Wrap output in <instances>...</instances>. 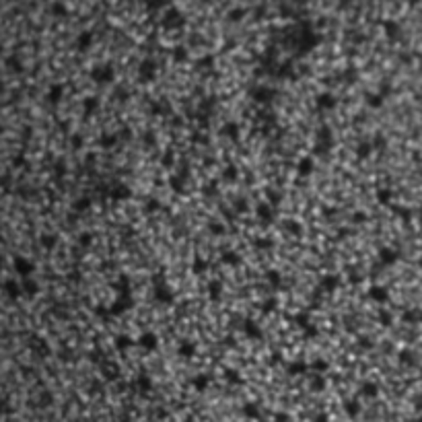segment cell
Wrapping results in <instances>:
<instances>
[{
  "mask_svg": "<svg viewBox=\"0 0 422 422\" xmlns=\"http://www.w3.org/2000/svg\"><path fill=\"white\" fill-rule=\"evenodd\" d=\"M334 144V136H332V130L330 128H319L317 132V144H315V153L317 155H323L328 153Z\"/></svg>",
  "mask_w": 422,
  "mask_h": 422,
  "instance_id": "obj_1",
  "label": "cell"
},
{
  "mask_svg": "<svg viewBox=\"0 0 422 422\" xmlns=\"http://www.w3.org/2000/svg\"><path fill=\"white\" fill-rule=\"evenodd\" d=\"M91 79L99 84H105V83H112L113 81V68L110 64H103V66H95L91 70Z\"/></svg>",
  "mask_w": 422,
  "mask_h": 422,
  "instance_id": "obj_2",
  "label": "cell"
},
{
  "mask_svg": "<svg viewBox=\"0 0 422 422\" xmlns=\"http://www.w3.org/2000/svg\"><path fill=\"white\" fill-rule=\"evenodd\" d=\"M397 259H399V252L395 250V247L385 245V247H381V250H379V262H381V266H394Z\"/></svg>",
  "mask_w": 422,
  "mask_h": 422,
  "instance_id": "obj_3",
  "label": "cell"
},
{
  "mask_svg": "<svg viewBox=\"0 0 422 422\" xmlns=\"http://www.w3.org/2000/svg\"><path fill=\"white\" fill-rule=\"evenodd\" d=\"M15 270H17V272L23 276V278H29L31 274H33L35 266H33V262H29L27 257H17V259H15Z\"/></svg>",
  "mask_w": 422,
  "mask_h": 422,
  "instance_id": "obj_4",
  "label": "cell"
},
{
  "mask_svg": "<svg viewBox=\"0 0 422 422\" xmlns=\"http://www.w3.org/2000/svg\"><path fill=\"white\" fill-rule=\"evenodd\" d=\"M136 344L140 346V348H144V350H155L157 344H159V338H157V334H153V332H144L142 336L136 340Z\"/></svg>",
  "mask_w": 422,
  "mask_h": 422,
  "instance_id": "obj_5",
  "label": "cell"
},
{
  "mask_svg": "<svg viewBox=\"0 0 422 422\" xmlns=\"http://www.w3.org/2000/svg\"><path fill=\"white\" fill-rule=\"evenodd\" d=\"M155 295H157V299H159L161 303H165V305H171L173 299H175V297H173V293H171V288L163 282V280H161V286H159V284L155 286Z\"/></svg>",
  "mask_w": 422,
  "mask_h": 422,
  "instance_id": "obj_6",
  "label": "cell"
},
{
  "mask_svg": "<svg viewBox=\"0 0 422 422\" xmlns=\"http://www.w3.org/2000/svg\"><path fill=\"white\" fill-rule=\"evenodd\" d=\"M369 297H371V301H375V303H387V301H389V290H387L385 286L375 284V286L369 288Z\"/></svg>",
  "mask_w": 422,
  "mask_h": 422,
  "instance_id": "obj_7",
  "label": "cell"
},
{
  "mask_svg": "<svg viewBox=\"0 0 422 422\" xmlns=\"http://www.w3.org/2000/svg\"><path fill=\"white\" fill-rule=\"evenodd\" d=\"M243 334L247 338H252V340H262V330L257 328V323L255 321H252V319H247L245 323H243Z\"/></svg>",
  "mask_w": 422,
  "mask_h": 422,
  "instance_id": "obj_8",
  "label": "cell"
},
{
  "mask_svg": "<svg viewBox=\"0 0 422 422\" xmlns=\"http://www.w3.org/2000/svg\"><path fill=\"white\" fill-rule=\"evenodd\" d=\"M313 169H315V163H313L311 157H303L299 163H297V171H299L301 177H309L311 173H313Z\"/></svg>",
  "mask_w": 422,
  "mask_h": 422,
  "instance_id": "obj_9",
  "label": "cell"
},
{
  "mask_svg": "<svg viewBox=\"0 0 422 422\" xmlns=\"http://www.w3.org/2000/svg\"><path fill=\"white\" fill-rule=\"evenodd\" d=\"M317 107L319 110H334L336 107V97L332 93H321L317 97Z\"/></svg>",
  "mask_w": 422,
  "mask_h": 422,
  "instance_id": "obj_10",
  "label": "cell"
},
{
  "mask_svg": "<svg viewBox=\"0 0 422 422\" xmlns=\"http://www.w3.org/2000/svg\"><path fill=\"white\" fill-rule=\"evenodd\" d=\"M377 394H379V385H377L375 381H365V383H361V395H363V397L373 399V397H377Z\"/></svg>",
  "mask_w": 422,
  "mask_h": 422,
  "instance_id": "obj_11",
  "label": "cell"
},
{
  "mask_svg": "<svg viewBox=\"0 0 422 422\" xmlns=\"http://www.w3.org/2000/svg\"><path fill=\"white\" fill-rule=\"evenodd\" d=\"M155 72H157V64L153 60H144L142 64H140V77H142V79L150 81V79L155 77Z\"/></svg>",
  "mask_w": 422,
  "mask_h": 422,
  "instance_id": "obj_12",
  "label": "cell"
},
{
  "mask_svg": "<svg viewBox=\"0 0 422 422\" xmlns=\"http://www.w3.org/2000/svg\"><path fill=\"white\" fill-rule=\"evenodd\" d=\"M344 412L348 418H356L361 414V402L359 399H346L344 402Z\"/></svg>",
  "mask_w": 422,
  "mask_h": 422,
  "instance_id": "obj_13",
  "label": "cell"
},
{
  "mask_svg": "<svg viewBox=\"0 0 422 422\" xmlns=\"http://www.w3.org/2000/svg\"><path fill=\"white\" fill-rule=\"evenodd\" d=\"M272 97H274V91H272V89H268V86H259V89H255V91H253V99H255V101H259V103H268V101H272Z\"/></svg>",
  "mask_w": 422,
  "mask_h": 422,
  "instance_id": "obj_14",
  "label": "cell"
},
{
  "mask_svg": "<svg viewBox=\"0 0 422 422\" xmlns=\"http://www.w3.org/2000/svg\"><path fill=\"white\" fill-rule=\"evenodd\" d=\"M177 354L181 359H192L194 354H196V346H194L190 340H183L179 346H177Z\"/></svg>",
  "mask_w": 422,
  "mask_h": 422,
  "instance_id": "obj_15",
  "label": "cell"
},
{
  "mask_svg": "<svg viewBox=\"0 0 422 422\" xmlns=\"http://www.w3.org/2000/svg\"><path fill=\"white\" fill-rule=\"evenodd\" d=\"M21 290H23V293H27V295H31V297H33V295H37V290H39V284L35 282L33 278L29 276V278H23V284H21Z\"/></svg>",
  "mask_w": 422,
  "mask_h": 422,
  "instance_id": "obj_16",
  "label": "cell"
},
{
  "mask_svg": "<svg viewBox=\"0 0 422 422\" xmlns=\"http://www.w3.org/2000/svg\"><path fill=\"white\" fill-rule=\"evenodd\" d=\"M257 216H259V221H264V223H272L274 221V212H272V208H270L268 204H259L257 206Z\"/></svg>",
  "mask_w": 422,
  "mask_h": 422,
  "instance_id": "obj_17",
  "label": "cell"
},
{
  "mask_svg": "<svg viewBox=\"0 0 422 422\" xmlns=\"http://www.w3.org/2000/svg\"><path fill=\"white\" fill-rule=\"evenodd\" d=\"M309 387L313 389V392H323V389H326V377L323 375H313L309 379Z\"/></svg>",
  "mask_w": 422,
  "mask_h": 422,
  "instance_id": "obj_18",
  "label": "cell"
},
{
  "mask_svg": "<svg viewBox=\"0 0 422 422\" xmlns=\"http://www.w3.org/2000/svg\"><path fill=\"white\" fill-rule=\"evenodd\" d=\"M385 103V97H381L379 93H371L366 95V105L373 107V110H379V107Z\"/></svg>",
  "mask_w": 422,
  "mask_h": 422,
  "instance_id": "obj_19",
  "label": "cell"
},
{
  "mask_svg": "<svg viewBox=\"0 0 422 422\" xmlns=\"http://www.w3.org/2000/svg\"><path fill=\"white\" fill-rule=\"evenodd\" d=\"M223 134H225L226 138H231V140H237V138H239V126L233 124V122L225 124V126H223Z\"/></svg>",
  "mask_w": 422,
  "mask_h": 422,
  "instance_id": "obj_20",
  "label": "cell"
},
{
  "mask_svg": "<svg viewBox=\"0 0 422 422\" xmlns=\"http://www.w3.org/2000/svg\"><path fill=\"white\" fill-rule=\"evenodd\" d=\"M134 344H136V342L130 338V336H126V334H124V336H117V338H115V348L122 350V352H124L126 348H132Z\"/></svg>",
  "mask_w": 422,
  "mask_h": 422,
  "instance_id": "obj_21",
  "label": "cell"
},
{
  "mask_svg": "<svg viewBox=\"0 0 422 422\" xmlns=\"http://www.w3.org/2000/svg\"><path fill=\"white\" fill-rule=\"evenodd\" d=\"M385 27V33H387V37L389 39H395L397 35H399V31H402V27H399L395 21H387V23L383 25Z\"/></svg>",
  "mask_w": 422,
  "mask_h": 422,
  "instance_id": "obj_22",
  "label": "cell"
},
{
  "mask_svg": "<svg viewBox=\"0 0 422 422\" xmlns=\"http://www.w3.org/2000/svg\"><path fill=\"white\" fill-rule=\"evenodd\" d=\"M208 293H210V297H212L214 301H219V299H221V293H223V282H221V280H210V284H208Z\"/></svg>",
  "mask_w": 422,
  "mask_h": 422,
  "instance_id": "obj_23",
  "label": "cell"
},
{
  "mask_svg": "<svg viewBox=\"0 0 422 422\" xmlns=\"http://www.w3.org/2000/svg\"><path fill=\"white\" fill-rule=\"evenodd\" d=\"M4 290L8 293V297H13V299H19L21 295H23V290H21V286L15 282V280H8V282L4 284Z\"/></svg>",
  "mask_w": 422,
  "mask_h": 422,
  "instance_id": "obj_24",
  "label": "cell"
},
{
  "mask_svg": "<svg viewBox=\"0 0 422 422\" xmlns=\"http://www.w3.org/2000/svg\"><path fill=\"white\" fill-rule=\"evenodd\" d=\"M83 107H84V113H95V110L99 107V99L97 97H84Z\"/></svg>",
  "mask_w": 422,
  "mask_h": 422,
  "instance_id": "obj_25",
  "label": "cell"
},
{
  "mask_svg": "<svg viewBox=\"0 0 422 422\" xmlns=\"http://www.w3.org/2000/svg\"><path fill=\"white\" fill-rule=\"evenodd\" d=\"M62 95H64V86H62V84H54L52 89H50V93H48V97H50L52 103H58V101L62 99Z\"/></svg>",
  "mask_w": 422,
  "mask_h": 422,
  "instance_id": "obj_26",
  "label": "cell"
},
{
  "mask_svg": "<svg viewBox=\"0 0 422 422\" xmlns=\"http://www.w3.org/2000/svg\"><path fill=\"white\" fill-rule=\"evenodd\" d=\"M91 41H93V35L86 31V33H81L79 35V39H77V46H79V50H89L91 48Z\"/></svg>",
  "mask_w": 422,
  "mask_h": 422,
  "instance_id": "obj_27",
  "label": "cell"
},
{
  "mask_svg": "<svg viewBox=\"0 0 422 422\" xmlns=\"http://www.w3.org/2000/svg\"><path fill=\"white\" fill-rule=\"evenodd\" d=\"M194 387L198 389V392H204L208 385H210V377H206V375H198V377H194Z\"/></svg>",
  "mask_w": 422,
  "mask_h": 422,
  "instance_id": "obj_28",
  "label": "cell"
},
{
  "mask_svg": "<svg viewBox=\"0 0 422 422\" xmlns=\"http://www.w3.org/2000/svg\"><path fill=\"white\" fill-rule=\"evenodd\" d=\"M371 153H373L371 142H361L359 146H356V157H359V159H366Z\"/></svg>",
  "mask_w": 422,
  "mask_h": 422,
  "instance_id": "obj_29",
  "label": "cell"
},
{
  "mask_svg": "<svg viewBox=\"0 0 422 422\" xmlns=\"http://www.w3.org/2000/svg\"><path fill=\"white\" fill-rule=\"evenodd\" d=\"M243 416H245V418H250V420L259 418V410H257V406H255V404H245V406H243Z\"/></svg>",
  "mask_w": 422,
  "mask_h": 422,
  "instance_id": "obj_30",
  "label": "cell"
},
{
  "mask_svg": "<svg viewBox=\"0 0 422 422\" xmlns=\"http://www.w3.org/2000/svg\"><path fill=\"white\" fill-rule=\"evenodd\" d=\"M307 369H309L307 363H293V365H288V373L290 375H301V373H305Z\"/></svg>",
  "mask_w": 422,
  "mask_h": 422,
  "instance_id": "obj_31",
  "label": "cell"
},
{
  "mask_svg": "<svg viewBox=\"0 0 422 422\" xmlns=\"http://www.w3.org/2000/svg\"><path fill=\"white\" fill-rule=\"evenodd\" d=\"M138 387H140V392H150L153 389V381H150V377H146V375H140L138 377Z\"/></svg>",
  "mask_w": 422,
  "mask_h": 422,
  "instance_id": "obj_32",
  "label": "cell"
},
{
  "mask_svg": "<svg viewBox=\"0 0 422 422\" xmlns=\"http://www.w3.org/2000/svg\"><path fill=\"white\" fill-rule=\"evenodd\" d=\"M377 202L383 204V206L392 204V192H389V190H379V192H377Z\"/></svg>",
  "mask_w": 422,
  "mask_h": 422,
  "instance_id": "obj_33",
  "label": "cell"
},
{
  "mask_svg": "<svg viewBox=\"0 0 422 422\" xmlns=\"http://www.w3.org/2000/svg\"><path fill=\"white\" fill-rule=\"evenodd\" d=\"M130 188H126V186H117L115 190H113V198L115 200H126V198H130Z\"/></svg>",
  "mask_w": 422,
  "mask_h": 422,
  "instance_id": "obj_34",
  "label": "cell"
},
{
  "mask_svg": "<svg viewBox=\"0 0 422 422\" xmlns=\"http://www.w3.org/2000/svg\"><path fill=\"white\" fill-rule=\"evenodd\" d=\"M223 259H225V262H226V264H229V266H237V264H239V262H241V257H239V253H235V252H226V253L223 255Z\"/></svg>",
  "mask_w": 422,
  "mask_h": 422,
  "instance_id": "obj_35",
  "label": "cell"
},
{
  "mask_svg": "<svg viewBox=\"0 0 422 422\" xmlns=\"http://www.w3.org/2000/svg\"><path fill=\"white\" fill-rule=\"evenodd\" d=\"M311 369H313V371H317V375H321V373H326V371H328V363L323 361V359H317V361H313V363H311Z\"/></svg>",
  "mask_w": 422,
  "mask_h": 422,
  "instance_id": "obj_36",
  "label": "cell"
},
{
  "mask_svg": "<svg viewBox=\"0 0 422 422\" xmlns=\"http://www.w3.org/2000/svg\"><path fill=\"white\" fill-rule=\"evenodd\" d=\"M321 286L328 288V290H334V288L338 286V278L336 276H326V278L321 280Z\"/></svg>",
  "mask_w": 422,
  "mask_h": 422,
  "instance_id": "obj_37",
  "label": "cell"
},
{
  "mask_svg": "<svg viewBox=\"0 0 422 422\" xmlns=\"http://www.w3.org/2000/svg\"><path fill=\"white\" fill-rule=\"evenodd\" d=\"M89 206H91V200L89 198H81V200H77V202L72 204V208L79 210V212H83L84 208H89Z\"/></svg>",
  "mask_w": 422,
  "mask_h": 422,
  "instance_id": "obj_38",
  "label": "cell"
},
{
  "mask_svg": "<svg viewBox=\"0 0 422 422\" xmlns=\"http://www.w3.org/2000/svg\"><path fill=\"white\" fill-rule=\"evenodd\" d=\"M399 361H402L404 365H414V354L410 350H402L399 352Z\"/></svg>",
  "mask_w": 422,
  "mask_h": 422,
  "instance_id": "obj_39",
  "label": "cell"
},
{
  "mask_svg": "<svg viewBox=\"0 0 422 422\" xmlns=\"http://www.w3.org/2000/svg\"><path fill=\"white\" fill-rule=\"evenodd\" d=\"M223 175L229 179V181H235V179H237V167H235V165H226V169H225Z\"/></svg>",
  "mask_w": 422,
  "mask_h": 422,
  "instance_id": "obj_40",
  "label": "cell"
},
{
  "mask_svg": "<svg viewBox=\"0 0 422 422\" xmlns=\"http://www.w3.org/2000/svg\"><path fill=\"white\" fill-rule=\"evenodd\" d=\"M206 268H208V264L204 262V259H196V262H194V266H192V270H194L196 274H202Z\"/></svg>",
  "mask_w": 422,
  "mask_h": 422,
  "instance_id": "obj_41",
  "label": "cell"
},
{
  "mask_svg": "<svg viewBox=\"0 0 422 422\" xmlns=\"http://www.w3.org/2000/svg\"><path fill=\"white\" fill-rule=\"evenodd\" d=\"M91 241H93V235H91V233H81V235H79V243H81V247H89V245H91Z\"/></svg>",
  "mask_w": 422,
  "mask_h": 422,
  "instance_id": "obj_42",
  "label": "cell"
},
{
  "mask_svg": "<svg viewBox=\"0 0 422 422\" xmlns=\"http://www.w3.org/2000/svg\"><path fill=\"white\" fill-rule=\"evenodd\" d=\"M379 321L383 323V326H392V321H394L392 313L389 311H379Z\"/></svg>",
  "mask_w": 422,
  "mask_h": 422,
  "instance_id": "obj_43",
  "label": "cell"
},
{
  "mask_svg": "<svg viewBox=\"0 0 422 422\" xmlns=\"http://www.w3.org/2000/svg\"><path fill=\"white\" fill-rule=\"evenodd\" d=\"M41 243H43V247L52 250V247L56 245V237H54V235H43V237H41Z\"/></svg>",
  "mask_w": 422,
  "mask_h": 422,
  "instance_id": "obj_44",
  "label": "cell"
},
{
  "mask_svg": "<svg viewBox=\"0 0 422 422\" xmlns=\"http://www.w3.org/2000/svg\"><path fill=\"white\" fill-rule=\"evenodd\" d=\"M385 144H387V140H385V138H383L381 134H377V136H375V140H373V142H371L373 150H375V148H385Z\"/></svg>",
  "mask_w": 422,
  "mask_h": 422,
  "instance_id": "obj_45",
  "label": "cell"
},
{
  "mask_svg": "<svg viewBox=\"0 0 422 422\" xmlns=\"http://www.w3.org/2000/svg\"><path fill=\"white\" fill-rule=\"evenodd\" d=\"M226 379H229L231 383H235V385L243 383V379H239V375H237V371H226Z\"/></svg>",
  "mask_w": 422,
  "mask_h": 422,
  "instance_id": "obj_46",
  "label": "cell"
},
{
  "mask_svg": "<svg viewBox=\"0 0 422 422\" xmlns=\"http://www.w3.org/2000/svg\"><path fill=\"white\" fill-rule=\"evenodd\" d=\"M268 280H270V284L278 286V284H280V274L274 272V270H270V272H268Z\"/></svg>",
  "mask_w": 422,
  "mask_h": 422,
  "instance_id": "obj_47",
  "label": "cell"
},
{
  "mask_svg": "<svg viewBox=\"0 0 422 422\" xmlns=\"http://www.w3.org/2000/svg\"><path fill=\"white\" fill-rule=\"evenodd\" d=\"M420 317H418V313H414V311H406L404 313V321H410V323H416Z\"/></svg>",
  "mask_w": 422,
  "mask_h": 422,
  "instance_id": "obj_48",
  "label": "cell"
},
{
  "mask_svg": "<svg viewBox=\"0 0 422 422\" xmlns=\"http://www.w3.org/2000/svg\"><path fill=\"white\" fill-rule=\"evenodd\" d=\"M113 142H115V136H113V134H105V136L101 138V144H103L105 148H107V146H112Z\"/></svg>",
  "mask_w": 422,
  "mask_h": 422,
  "instance_id": "obj_49",
  "label": "cell"
},
{
  "mask_svg": "<svg viewBox=\"0 0 422 422\" xmlns=\"http://www.w3.org/2000/svg\"><path fill=\"white\" fill-rule=\"evenodd\" d=\"M186 56H188V52L183 50V48H179V50H175V52H173V58H175V60H179V62H181V60H186Z\"/></svg>",
  "mask_w": 422,
  "mask_h": 422,
  "instance_id": "obj_50",
  "label": "cell"
},
{
  "mask_svg": "<svg viewBox=\"0 0 422 422\" xmlns=\"http://www.w3.org/2000/svg\"><path fill=\"white\" fill-rule=\"evenodd\" d=\"M274 422H290V416H288L286 412H276Z\"/></svg>",
  "mask_w": 422,
  "mask_h": 422,
  "instance_id": "obj_51",
  "label": "cell"
},
{
  "mask_svg": "<svg viewBox=\"0 0 422 422\" xmlns=\"http://www.w3.org/2000/svg\"><path fill=\"white\" fill-rule=\"evenodd\" d=\"M274 307H276V299H274V297H272V299H268V301L264 303V311H266V313H270Z\"/></svg>",
  "mask_w": 422,
  "mask_h": 422,
  "instance_id": "obj_52",
  "label": "cell"
},
{
  "mask_svg": "<svg viewBox=\"0 0 422 422\" xmlns=\"http://www.w3.org/2000/svg\"><path fill=\"white\" fill-rule=\"evenodd\" d=\"M313 422H330V418H328V414H326V412H319V414H315Z\"/></svg>",
  "mask_w": 422,
  "mask_h": 422,
  "instance_id": "obj_53",
  "label": "cell"
},
{
  "mask_svg": "<svg viewBox=\"0 0 422 422\" xmlns=\"http://www.w3.org/2000/svg\"><path fill=\"white\" fill-rule=\"evenodd\" d=\"M161 206V204L157 202V200H148V204H146V208H148V212H153V210H157Z\"/></svg>",
  "mask_w": 422,
  "mask_h": 422,
  "instance_id": "obj_54",
  "label": "cell"
},
{
  "mask_svg": "<svg viewBox=\"0 0 422 422\" xmlns=\"http://www.w3.org/2000/svg\"><path fill=\"white\" fill-rule=\"evenodd\" d=\"M212 233H214V235H223L225 231H223V226H221V225H212Z\"/></svg>",
  "mask_w": 422,
  "mask_h": 422,
  "instance_id": "obj_55",
  "label": "cell"
},
{
  "mask_svg": "<svg viewBox=\"0 0 422 422\" xmlns=\"http://www.w3.org/2000/svg\"><path fill=\"white\" fill-rule=\"evenodd\" d=\"M241 17H243L241 10H233V13H231V19H233V21H239Z\"/></svg>",
  "mask_w": 422,
  "mask_h": 422,
  "instance_id": "obj_56",
  "label": "cell"
},
{
  "mask_svg": "<svg viewBox=\"0 0 422 422\" xmlns=\"http://www.w3.org/2000/svg\"><path fill=\"white\" fill-rule=\"evenodd\" d=\"M54 15H64V6H60V4L54 6Z\"/></svg>",
  "mask_w": 422,
  "mask_h": 422,
  "instance_id": "obj_57",
  "label": "cell"
},
{
  "mask_svg": "<svg viewBox=\"0 0 422 422\" xmlns=\"http://www.w3.org/2000/svg\"><path fill=\"white\" fill-rule=\"evenodd\" d=\"M257 247H264V250H266V247H270V241H266V239L259 241V239H257Z\"/></svg>",
  "mask_w": 422,
  "mask_h": 422,
  "instance_id": "obj_58",
  "label": "cell"
},
{
  "mask_svg": "<svg viewBox=\"0 0 422 422\" xmlns=\"http://www.w3.org/2000/svg\"><path fill=\"white\" fill-rule=\"evenodd\" d=\"M288 226H290V229H293L295 233H299V223H288Z\"/></svg>",
  "mask_w": 422,
  "mask_h": 422,
  "instance_id": "obj_59",
  "label": "cell"
},
{
  "mask_svg": "<svg viewBox=\"0 0 422 422\" xmlns=\"http://www.w3.org/2000/svg\"><path fill=\"white\" fill-rule=\"evenodd\" d=\"M171 186H173V190H181V183H179V181H175V179L171 181Z\"/></svg>",
  "mask_w": 422,
  "mask_h": 422,
  "instance_id": "obj_60",
  "label": "cell"
},
{
  "mask_svg": "<svg viewBox=\"0 0 422 422\" xmlns=\"http://www.w3.org/2000/svg\"><path fill=\"white\" fill-rule=\"evenodd\" d=\"M408 422H422V416H416V418H412V420H408Z\"/></svg>",
  "mask_w": 422,
  "mask_h": 422,
  "instance_id": "obj_61",
  "label": "cell"
},
{
  "mask_svg": "<svg viewBox=\"0 0 422 422\" xmlns=\"http://www.w3.org/2000/svg\"><path fill=\"white\" fill-rule=\"evenodd\" d=\"M2 91H4V84H2V83H0V93H2Z\"/></svg>",
  "mask_w": 422,
  "mask_h": 422,
  "instance_id": "obj_62",
  "label": "cell"
},
{
  "mask_svg": "<svg viewBox=\"0 0 422 422\" xmlns=\"http://www.w3.org/2000/svg\"><path fill=\"white\" fill-rule=\"evenodd\" d=\"M418 266H420V270H422V257H420V259H418Z\"/></svg>",
  "mask_w": 422,
  "mask_h": 422,
  "instance_id": "obj_63",
  "label": "cell"
},
{
  "mask_svg": "<svg viewBox=\"0 0 422 422\" xmlns=\"http://www.w3.org/2000/svg\"><path fill=\"white\" fill-rule=\"evenodd\" d=\"M183 422H194V420H192V418H186V420H183Z\"/></svg>",
  "mask_w": 422,
  "mask_h": 422,
  "instance_id": "obj_64",
  "label": "cell"
}]
</instances>
